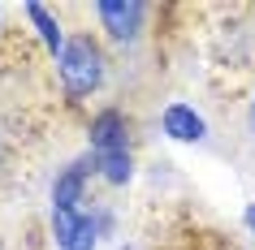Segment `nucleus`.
Masks as SVG:
<instances>
[{
	"label": "nucleus",
	"mask_w": 255,
	"mask_h": 250,
	"mask_svg": "<svg viewBox=\"0 0 255 250\" xmlns=\"http://www.w3.org/2000/svg\"><path fill=\"white\" fill-rule=\"evenodd\" d=\"M91 147H95V164L104 168L108 181H126L130 177V151H126V121L121 112H100L91 121Z\"/></svg>",
	"instance_id": "obj_1"
},
{
	"label": "nucleus",
	"mask_w": 255,
	"mask_h": 250,
	"mask_svg": "<svg viewBox=\"0 0 255 250\" xmlns=\"http://www.w3.org/2000/svg\"><path fill=\"white\" fill-rule=\"evenodd\" d=\"M61 78H65L69 95H91L104 78V65H100V48L91 39H69L61 48Z\"/></svg>",
	"instance_id": "obj_2"
},
{
	"label": "nucleus",
	"mask_w": 255,
	"mask_h": 250,
	"mask_svg": "<svg viewBox=\"0 0 255 250\" xmlns=\"http://www.w3.org/2000/svg\"><path fill=\"white\" fill-rule=\"evenodd\" d=\"M52 224H56V237H61L65 250H91V242H95L91 216H82L78 207H52Z\"/></svg>",
	"instance_id": "obj_3"
},
{
	"label": "nucleus",
	"mask_w": 255,
	"mask_h": 250,
	"mask_svg": "<svg viewBox=\"0 0 255 250\" xmlns=\"http://www.w3.org/2000/svg\"><path fill=\"white\" fill-rule=\"evenodd\" d=\"M100 22L113 39H134L143 26V4L138 0H104L100 4Z\"/></svg>",
	"instance_id": "obj_4"
},
{
	"label": "nucleus",
	"mask_w": 255,
	"mask_h": 250,
	"mask_svg": "<svg viewBox=\"0 0 255 250\" xmlns=\"http://www.w3.org/2000/svg\"><path fill=\"white\" fill-rule=\"evenodd\" d=\"M164 130L173 134V138H182V143H190V138H199L203 134V121L190 112V108H182V104H173L169 112H164Z\"/></svg>",
	"instance_id": "obj_5"
},
{
	"label": "nucleus",
	"mask_w": 255,
	"mask_h": 250,
	"mask_svg": "<svg viewBox=\"0 0 255 250\" xmlns=\"http://www.w3.org/2000/svg\"><path fill=\"white\" fill-rule=\"evenodd\" d=\"M82 181H87V168L82 164H74V168H65L61 177H56V207H78V194H82Z\"/></svg>",
	"instance_id": "obj_6"
},
{
	"label": "nucleus",
	"mask_w": 255,
	"mask_h": 250,
	"mask_svg": "<svg viewBox=\"0 0 255 250\" xmlns=\"http://www.w3.org/2000/svg\"><path fill=\"white\" fill-rule=\"evenodd\" d=\"M26 13H30V22L39 26V35L48 39V48H56V43H61V30H56V22H52L48 13H43L39 4H26ZM61 48H65V43H61Z\"/></svg>",
	"instance_id": "obj_7"
},
{
	"label": "nucleus",
	"mask_w": 255,
	"mask_h": 250,
	"mask_svg": "<svg viewBox=\"0 0 255 250\" xmlns=\"http://www.w3.org/2000/svg\"><path fill=\"white\" fill-rule=\"evenodd\" d=\"M247 220H251V224H255V207H251V211H247Z\"/></svg>",
	"instance_id": "obj_8"
}]
</instances>
